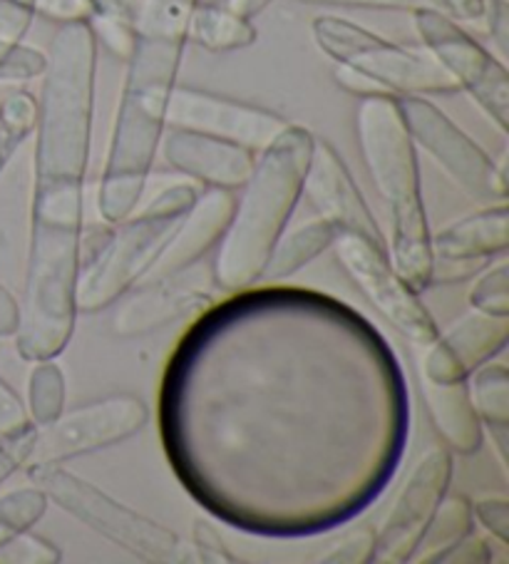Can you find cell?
I'll return each mask as SVG.
<instances>
[{"label": "cell", "mask_w": 509, "mask_h": 564, "mask_svg": "<svg viewBox=\"0 0 509 564\" xmlns=\"http://www.w3.org/2000/svg\"><path fill=\"white\" fill-rule=\"evenodd\" d=\"M331 249L336 251L340 267L360 289V294H366L410 348H423L440 334L430 308L420 301L418 291L410 289L408 281L398 274L386 247L350 231H338Z\"/></svg>", "instance_id": "obj_11"}, {"label": "cell", "mask_w": 509, "mask_h": 564, "mask_svg": "<svg viewBox=\"0 0 509 564\" xmlns=\"http://www.w3.org/2000/svg\"><path fill=\"white\" fill-rule=\"evenodd\" d=\"M150 423V405L134 393H110L63 411L43 427L23 470L65 465L130 441Z\"/></svg>", "instance_id": "obj_9"}, {"label": "cell", "mask_w": 509, "mask_h": 564, "mask_svg": "<svg viewBox=\"0 0 509 564\" xmlns=\"http://www.w3.org/2000/svg\"><path fill=\"white\" fill-rule=\"evenodd\" d=\"M313 134L303 124L289 122L269 148L257 154L251 177L237 192L234 217L219 241L212 279L224 294L257 286L269 254L289 229L303 192Z\"/></svg>", "instance_id": "obj_3"}, {"label": "cell", "mask_w": 509, "mask_h": 564, "mask_svg": "<svg viewBox=\"0 0 509 564\" xmlns=\"http://www.w3.org/2000/svg\"><path fill=\"white\" fill-rule=\"evenodd\" d=\"M47 55L25 43H3L0 41V83H31L41 80Z\"/></svg>", "instance_id": "obj_29"}, {"label": "cell", "mask_w": 509, "mask_h": 564, "mask_svg": "<svg viewBox=\"0 0 509 564\" xmlns=\"http://www.w3.org/2000/svg\"><path fill=\"white\" fill-rule=\"evenodd\" d=\"M301 199H306L313 212L321 219L331 221L338 231H350V235H360L386 247V235L373 214H370L364 192L350 177L344 158L328 140H313Z\"/></svg>", "instance_id": "obj_16"}, {"label": "cell", "mask_w": 509, "mask_h": 564, "mask_svg": "<svg viewBox=\"0 0 509 564\" xmlns=\"http://www.w3.org/2000/svg\"><path fill=\"white\" fill-rule=\"evenodd\" d=\"M469 304L483 314L509 318V267L502 257L497 264L479 271L473 291H469Z\"/></svg>", "instance_id": "obj_28"}, {"label": "cell", "mask_w": 509, "mask_h": 564, "mask_svg": "<svg viewBox=\"0 0 509 564\" xmlns=\"http://www.w3.org/2000/svg\"><path fill=\"white\" fill-rule=\"evenodd\" d=\"M97 47L87 23H63L41 75L33 154L31 259H80L90 167Z\"/></svg>", "instance_id": "obj_1"}, {"label": "cell", "mask_w": 509, "mask_h": 564, "mask_svg": "<svg viewBox=\"0 0 509 564\" xmlns=\"http://www.w3.org/2000/svg\"><path fill=\"white\" fill-rule=\"evenodd\" d=\"M418 381L430 421L447 451L457 455L479 453L485 443V427L469 403L467 383H433L425 378Z\"/></svg>", "instance_id": "obj_20"}, {"label": "cell", "mask_w": 509, "mask_h": 564, "mask_svg": "<svg viewBox=\"0 0 509 564\" xmlns=\"http://www.w3.org/2000/svg\"><path fill=\"white\" fill-rule=\"evenodd\" d=\"M47 500L57 505L73 520L87 530L100 534L107 542L132 554L147 564H189L194 554L189 542L180 538L166 524L147 514L127 508L97 485L83 480L80 475L65 470V465H45V468L25 470Z\"/></svg>", "instance_id": "obj_6"}, {"label": "cell", "mask_w": 509, "mask_h": 564, "mask_svg": "<svg viewBox=\"0 0 509 564\" xmlns=\"http://www.w3.org/2000/svg\"><path fill=\"white\" fill-rule=\"evenodd\" d=\"M313 562L318 564H370L376 562V528L360 524L331 544V547Z\"/></svg>", "instance_id": "obj_31"}, {"label": "cell", "mask_w": 509, "mask_h": 564, "mask_svg": "<svg viewBox=\"0 0 509 564\" xmlns=\"http://www.w3.org/2000/svg\"><path fill=\"white\" fill-rule=\"evenodd\" d=\"M37 97L31 90H13L0 100V174L35 130Z\"/></svg>", "instance_id": "obj_25"}, {"label": "cell", "mask_w": 509, "mask_h": 564, "mask_svg": "<svg viewBox=\"0 0 509 564\" xmlns=\"http://www.w3.org/2000/svg\"><path fill=\"white\" fill-rule=\"evenodd\" d=\"M202 189V184L182 177L156 192L144 207L110 224L100 249L80 267L77 314H100L112 308L115 301L140 284Z\"/></svg>", "instance_id": "obj_5"}, {"label": "cell", "mask_w": 509, "mask_h": 564, "mask_svg": "<svg viewBox=\"0 0 509 564\" xmlns=\"http://www.w3.org/2000/svg\"><path fill=\"white\" fill-rule=\"evenodd\" d=\"M400 115L418 150L427 152L457 187L479 202H507V170L440 110L430 97H398Z\"/></svg>", "instance_id": "obj_10"}, {"label": "cell", "mask_w": 509, "mask_h": 564, "mask_svg": "<svg viewBox=\"0 0 509 564\" xmlns=\"http://www.w3.org/2000/svg\"><path fill=\"white\" fill-rule=\"evenodd\" d=\"M509 341V318L475 311L437 334L423 348H413L418 378L433 383H463L479 366L492 361Z\"/></svg>", "instance_id": "obj_15"}, {"label": "cell", "mask_w": 509, "mask_h": 564, "mask_svg": "<svg viewBox=\"0 0 509 564\" xmlns=\"http://www.w3.org/2000/svg\"><path fill=\"white\" fill-rule=\"evenodd\" d=\"M35 13L15 0H0V41L23 43L28 31L33 28Z\"/></svg>", "instance_id": "obj_38"}, {"label": "cell", "mask_w": 509, "mask_h": 564, "mask_svg": "<svg viewBox=\"0 0 509 564\" xmlns=\"http://www.w3.org/2000/svg\"><path fill=\"white\" fill-rule=\"evenodd\" d=\"M356 134L366 170L390 217L388 257L410 289L433 286V247L420 184L418 148L400 115L398 97L376 95L358 100Z\"/></svg>", "instance_id": "obj_4"}, {"label": "cell", "mask_w": 509, "mask_h": 564, "mask_svg": "<svg viewBox=\"0 0 509 564\" xmlns=\"http://www.w3.org/2000/svg\"><path fill=\"white\" fill-rule=\"evenodd\" d=\"M333 80H336L340 90H346L348 95L358 97V100H364V97L386 95L373 80H370V77H366L358 70H350V67H346V65H333Z\"/></svg>", "instance_id": "obj_41"}, {"label": "cell", "mask_w": 509, "mask_h": 564, "mask_svg": "<svg viewBox=\"0 0 509 564\" xmlns=\"http://www.w3.org/2000/svg\"><path fill=\"white\" fill-rule=\"evenodd\" d=\"M189 547L194 554V562H202V564H237L239 562V557L231 552L227 540H224L207 520H194Z\"/></svg>", "instance_id": "obj_34"}, {"label": "cell", "mask_w": 509, "mask_h": 564, "mask_svg": "<svg viewBox=\"0 0 509 564\" xmlns=\"http://www.w3.org/2000/svg\"><path fill=\"white\" fill-rule=\"evenodd\" d=\"M160 150L174 172L209 189L239 192L257 164V152L241 144L187 130L166 128Z\"/></svg>", "instance_id": "obj_17"}, {"label": "cell", "mask_w": 509, "mask_h": 564, "mask_svg": "<svg viewBox=\"0 0 509 564\" xmlns=\"http://www.w3.org/2000/svg\"><path fill=\"white\" fill-rule=\"evenodd\" d=\"M184 47V33L140 31L134 37L97 187V212L107 224L140 207L166 130V102L177 85Z\"/></svg>", "instance_id": "obj_2"}, {"label": "cell", "mask_w": 509, "mask_h": 564, "mask_svg": "<svg viewBox=\"0 0 509 564\" xmlns=\"http://www.w3.org/2000/svg\"><path fill=\"white\" fill-rule=\"evenodd\" d=\"M289 120L269 107L237 100L202 87L174 85L166 102V128L209 134V138L241 144L251 152L263 148L286 130Z\"/></svg>", "instance_id": "obj_12"}, {"label": "cell", "mask_w": 509, "mask_h": 564, "mask_svg": "<svg viewBox=\"0 0 509 564\" xmlns=\"http://www.w3.org/2000/svg\"><path fill=\"white\" fill-rule=\"evenodd\" d=\"M33 11L35 18H45L51 23H87L93 11V0H15Z\"/></svg>", "instance_id": "obj_35"}, {"label": "cell", "mask_w": 509, "mask_h": 564, "mask_svg": "<svg viewBox=\"0 0 509 564\" xmlns=\"http://www.w3.org/2000/svg\"><path fill=\"white\" fill-rule=\"evenodd\" d=\"M65 373L55 358L33 361L31 378H28V417L43 427L65 411Z\"/></svg>", "instance_id": "obj_26"}, {"label": "cell", "mask_w": 509, "mask_h": 564, "mask_svg": "<svg viewBox=\"0 0 509 564\" xmlns=\"http://www.w3.org/2000/svg\"><path fill=\"white\" fill-rule=\"evenodd\" d=\"M473 530V500L459 492H447L443 502L437 505L433 520L427 522L423 538H420L415 547V554L410 557V564H440L443 554Z\"/></svg>", "instance_id": "obj_24"}, {"label": "cell", "mask_w": 509, "mask_h": 564, "mask_svg": "<svg viewBox=\"0 0 509 564\" xmlns=\"http://www.w3.org/2000/svg\"><path fill=\"white\" fill-rule=\"evenodd\" d=\"M450 482H453V453L445 445H433L420 455L390 505L386 520L376 528L378 564L410 562L427 522L433 520L437 505L447 495Z\"/></svg>", "instance_id": "obj_13"}, {"label": "cell", "mask_w": 509, "mask_h": 564, "mask_svg": "<svg viewBox=\"0 0 509 564\" xmlns=\"http://www.w3.org/2000/svg\"><path fill=\"white\" fill-rule=\"evenodd\" d=\"M217 291L212 269H204L202 264L184 269L180 274L140 281L112 304L110 334L117 338L156 334L184 316L204 314L214 306Z\"/></svg>", "instance_id": "obj_14"}, {"label": "cell", "mask_w": 509, "mask_h": 564, "mask_svg": "<svg viewBox=\"0 0 509 564\" xmlns=\"http://www.w3.org/2000/svg\"><path fill=\"white\" fill-rule=\"evenodd\" d=\"M467 393L475 413L489 437L495 441L497 458L507 470L509 441V368L499 361H487L467 378Z\"/></svg>", "instance_id": "obj_21"}, {"label": "cell", "mask_w": 509, "mask_h": 564, "mask_svg": "<svg viewBox=\"0 0 509 564\" xmlns=\"http://www.w3.org/2000/svg\"><path fill=\"white\" fill-rule=\"evenodd\" d=\"M475 520L483 524L489 532V538H495L499 544L509 542V502L502 495H489L473 502Z\"/></svg>", "instance_id": "obj_36"}, {"label": "cell", "mask_w": 509, "mask_h": 564, "mask_svg": "<svg viewBox=\"0 0 509 564\" xmlns=\"http://www.w3.org/2000/svg\"><path fill=\"white\" fill-rule=\"evenodd\" d=\"M505 0H440L443 13L453 18L455 23L467 28L469 33L487 35L499 8Z\"/></svg>", "instance_id": "obj_33"}, {"label": "cell", "mask_w": 509, "mask_h": 564, "mask_svg": "<svg viewBox=\"0 0 509 564\" xmlns=\"http://www.w3.org/2000/svg\"><path fill=\"white\" fill-rule=\"evenodd\" d=\"M313 43L333 61L370 77L390 97L457 95V85L425 47L398 45L368 28L338 15H318L311 23Z\"/></svg>", "instance_id": "obj_7"}, {"label": "cell", "mask_w": 509, "mask_h": 564, "mask_svg": "<svg viewBox=\"0 0 509 564\" xmlns=\"http://www.w3.org/2000/svg\"><path fill=\"white\" fill-rule=\"evenodd\" d=\"M25 421H31V417H28L23 398L0 378V433L13 431V427L23 425Z\"/></svg>", "instance_id": "obj_40"}, {"label": "cell", "mask_w": 509, "mask_h": 564, "mask_svg": "<svg viewBox=\"0 0 509 564\" xmlns=\"http://www.w3.org/2000/svg\"><path fill=\"white\" fill-rule=\"evenodd\" d=\"M37 437V425L33 421H25L23 425L13 427V431L0 433V488L21 473L28 458H31L33 445Z\"/></svg>", "instance_id": "obj_32"}, {"label": "cell", "mask_w": 509, "mask_h": 564, "mask_svg": "<svg viewBox=\"0 0 509 564\" xmlns=\"http://www.w3.org/2000/svg\"><path fill=\"white\" fill-rule=\"evenodd\" d=\"M435 261H445L463 269H479L485 261L507 254L509 247V207L507 202L489 204L475 214L447 224L435 235H430Z\"/></svg>", "instance_id": "obj_19"}, {"label": "cell", "mask_w": 509, "mask_h": 564, "mask_svg": "<svg viewBox=\"0 0 509 564\" xmlns=\"http://www.w3.org/2000/svg\"><path fill=\"white\" fill-rule=\"evenodd\" d=\"M257 28L231 6H194L187 25V43L207 53H234L257 43Z\"/></svg>", "instance_id": "obj_23"}, {"label": "cell", "mask_w": 509, "mask_h": 564, "mask_svg": "<svg viewBox=\"0 0 509 564\" xmlns=\"http://www.w3.org/2000/svg\"><path fill=\"white\" fill-rule=\"evenodd\" d=\"M413 15L415 31L425 51L453 77L457 90L473 97L495 128L507 134L509 128V73L505 61L485 47L477 37L435 8H420Z\"/></svg>", "instance_id": "obj_8"}, {"label": "cell", "mask_w": 509, "mask_h": 564, "mask_svg": "<svg viewBox=\"0 0 509 564\" xmlns=\"http://www.w3.org/2000/svg\"><path fill=\"white\" fill-rule=\"evenodd\" d=\"M47 508H51V500L35 482L31 488L0 495V544L25 530H33L45 518Z\"/></svg>", "instance_id": "obj_27"}, {"label": "cell", "mask_w": 509, "mask_h": 564, "mask_svg": "<svg viewBox=\"0 0 509 564\" xmlns=\"http://www.w3.org/2000/svg\"><path fill=\"white\" fill-rule=\"evenodd\" d=\"M271 3H273V0H229V6L234 8V11L241 13L243 18H249V21H253V18L261 15Z\"/></svg>", "instance_id": "obj_43"}, {"label": "cell", "mask_w": 509, "mask_h": 564, "mask_svg": "<svg viewBox=\"0 0 509 564\" xmlns=\"http://www.w3.org/2000/svg\"><path fill=\"white\" fill-rule=\"evenodd\" d=\"M234 204H237V192L204 187L197 202L192 204L189 212L177 224L172 239L166 241L150 274L142 281L180 274L184 269L202 264L204 257L212 249H217L224 235H227V227L234 217Z\"/></svg>", "instance_id": "obj_18"}, {"label": "cell", "mask_w": 509, "mask_h": 564, "mask_svg": "<svg viewBox=\"0 0 509 564\" xmlns=\"http://www.w3.org/2000/svg\"><path fill=\"white\" fill-rule=\"evenodd\" d=\"M489 562H495L492 547H489V542L475 530L465 534L457 544H453V547L443 554V560H440V564H489Z\"/></svg>", "instance_id": "obj_39"}, {"label": "cell", "mask_w": 509, "mask_h": 564, "mask_svg": "<svg viewBox=\"0 0 509 564\" xmlns=\"http://www.w3.org/2000/svg\"><path fill=\"white\" fill-rule=\"evenodd\" d=\"M21 326V301L0 284V338H15Z\"/></svg>", "instance_id": "obj_42"}, {"label": "cell", "mask_w": 509, "mask_h": 564, "mask_svg": "<svg viewBox=\"0 0 509 564\" xmlns=\"http://www.w3.org/2000/svg\"><path fill=\"white\" fill-rule=\"evenodd\" d=\"M338 237V229L326 219H311L299 224L296 229H286L273 245L267 267H263L261 281L269 284H279L283 279H291L299 274L303 267H308L311 261H316L321 254L333 247V241Z\"/></svg>", "instance_id": "obj_22"}, {"label": "cell", "mask_w": 509, "mask_h": 564, "mask_svg": "<svg viewBox=\"0 0 509 564\" xmlns=\"http://www.w3.org/2000/svg\"><path fill=\"white\" fill-rule=\"evenodd\" d=\"M197 6H229V0H197Z\"/></svg>", "instance_id": "obj_44"}, {"label": "cell", "mask_w": 509, "mask_h": 564, "mask_svg": "<svg viewBox=\"0 0 509 564\" xmlns=\"http://www.w3.org/2000/svg\"><path fill=\"white\" fill-rule=\"evenodd\" d=\"M308 6H333V8H364V11H403L413 13L420 8H435L443 11L440 0H299Z\"/></svg>", "instance_id": "obj_37"}, {"label": "cell", "mask_w": 509, "mask_h": 564, "mask_svg": "<svg viewBox=\"0 0 509 564\" xmlns=\"http://www.w3.org/2000/svg\"><path fill=\"white\" fill-rule=\"evenodd\" d=\"M63 550L31 530L0 544V564H61Z\"/></svg>", "instance_id": "obj_30"}]
</instances>
